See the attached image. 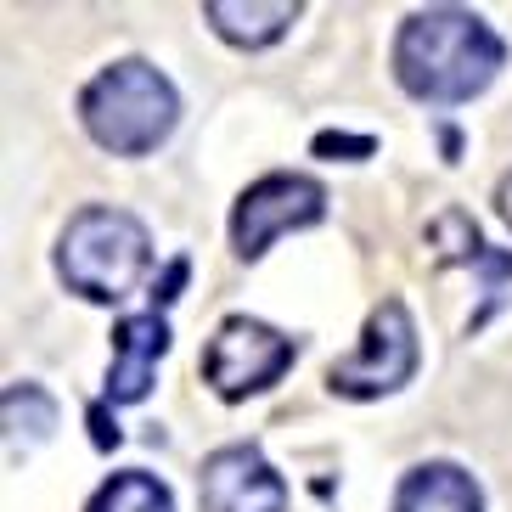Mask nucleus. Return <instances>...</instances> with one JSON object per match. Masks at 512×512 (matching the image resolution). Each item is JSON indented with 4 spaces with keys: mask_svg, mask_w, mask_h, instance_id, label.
<instances>
[{
    "mask_svg": "<svg viewBox=\"0 0 512 512\" xmlns=\"http://www.w3.org/2000/svg\"><path fill=\"white\" fill-rule=\"evenodd\" d=\"M389 62L406 96L456 107L496 85V74L507 68V46L467 6H422L400 23Z\"/></svg>",
    "mask_w": 512,
    "mask_h": 512,
    "instance_id": "nucleus-1",
    "label": "nucleus"
},
{
    "mask_svg": "<svg viewBox=\"0 0 512 512\" xmlns=\"http://www.w3.org/2000/svg\"><path fill=\"white\" fill-rule=\"evenodd\" d=\"M79 119L96 147H107L113 158H147L175 136L181 96L164 68H152L147 57H124L79 91Z\"/></svg>",
    "mask_w": 512,
    "mask_h": 512,
    "instance_id": "nucleus-2",
    "label": "nucleus"
},
{
    "mask_svg": "<svg viewBox=\"0 0 512 512\" xmlns=\"http://www.w3.org/2000/svg\"><path fill=\"white\" fill-rule=\"evenodd\" d=\"M152 271V237L136 214L91 203L57 237V276L91 304H119Z\"/></svg>",
    "mask_w": 512,
    "mask_h": 512,
    "instance_id": "nucleus-3",
    "label": "nucleus"
},
{
    "mask_svg": "<svg viewBox=\"0 0 512 512\" xmlns=\"http://www.w3.org/2000/svg\"><path fill=\"white\" fill-rule=\"evenodd\" d=\"M417 372V321L400 299H383L366 316L361 349L327 366V389L344 400H383V394L406 389Z\"/></svg>",
    "mask_w": 512,
    "mask_h": 512,
    "instance_id": "nucleus-4",
    "label": "nucleus"
},
{
    "mask_svg": "<svg viewBox=\"0 0 512 512\" xmlns=\"http://www.w3.org/2000/svg\"><path fill=\"white\" fill-rule=\"evenodd\" d=\"M293 361H299V344L287 332H276L271 321L226 316L203 349V383L220 400H248V394H265L271 383H282Z\"/></svg>",
    "mask_w": 512,
    "mask_h": 512,
    "instance_id": "nucleus-5",
    "label": "nucleus"
},
{
    "mask_svg": "<svg viewBox=\"0 0 512 512\" xmlns=\"http://www.w3.org/2000/svg\"><path fill=\"white\" fill-rule=\"evenodd\" d=\"M327 220V192L310 175H293V169H276L265 181H254L237 197L231 209V248L237 259H259L282 231H310Z\"/></svg>",
    "mask_w": 512,
    "mask_h": 512,
    "instance_id": "nucleus-6",
    "label": "nucleus"
},
{
    "mask_svg": "<svg viewBox=\"0 0 512 512\" xmlns=\"http://www.w3.org/2000/svg\"><path fill=\"white\" fill-rule=\"evenodd\" d=\"M203 512H287V484L259 445H220L197 479Z\"/></svg>",
    "mask_w": 512,
    "mask_h": 512,
    "instance_id": "nucleus-7",
    "label": "nucleus"
},
{
    "mask_svg": "<svg viewBox=\"0 0 512 512\" xmlns=\"http://www.w3.org/2000/svg\"><path fill=\"white\" fill-rule=\"evenodd\" d=\"M169 349V321L158 310L124 316L113 327V361H107V400L113 406H141L152 394V372Z\"/></svg>",
    "mask_w": 512,
    "mask_h": 512,
    "instance_id": "nucleus-8",
    "label": "nucleus"
},
{
    "mask_svg": "<svg viewBox=\"0 0 512 512\" xmlns=\"http://www.w3.org/2000/svg\"><path fill=\"white\" fill-rule=\"evenodd\" d=\"M299 0H209L203 17L209 29L226 40V46H242V51H265L276 46L293 23H299Z\"/></svg>",
    "mask_w": 512,
    "mask_h": 512,
    "instance_id": "nucleus-9",
    "label": "nucleus"
},
{
    "mask_svg": "<svg viewBox=\"0 0 512 512\" xmlns=\"http://www.w3.org/2000/svg\"><path fill=\"white\" fill-rule=\"evenodd\" d=\"M389 512H484V496L473 473L456 462H422L411 467L400 490H394V507Z\"/></svg>",
    "mask_w": 512,
    "mask_h": 512,
    "instance_id": "nucleus-10",
    "label": "nucleus"
},
{
    "mask_svg": "<svg viewBox=\"0 0 512 512\" xmlns=\"http://www.w3.org/2000/svg\"><path fill=\"white\" fill-rule=\"evenodd\" d=\"M85 512H175V496H169L164 479H152L141 467H124L96 490Z\"/></svg>",
    "mask_w": 512,
    "mask_h": 512,
    "instance_id": "nucleus-11",
    "label": "nucleus"
},
{
    "mask_svg": "<svg viewBox=\"0 0 512 512\" xmlns=\"http://www.w3.org/2000/svg\"><path fill=\"white\" fill-rule=\"evenodd\" d=\"M0 411H6L12 439L29 434V445L51 439V428H57V400H51L40 383H12V389H6V400H0Z\"/></svg>",
    "mask_w": 512,
    "mask_h": 512,
    "instance_id": "nucleus-12",
    "label": "nucleus"
},
{
    "mask_svg": "<svg viewBox=\"0 0 512 512\" xmlns=\"http://www.w3.org/2000/svg\"><path fill=\"white\" fill-rule=\"evenodd\" d=\"M316 152H355V158H372L377 141L372 136H316Z\"/></svg>",
    "mask_w": 512,
    "mask_h": 512,
    "instance_id": "nucleus-13",
    "label": "nucleus"
},
{
    "mask_svg": "<svg viewBox=\"0 0 512 512\" xmlns=\"http://www.w3.org/2000/svg\"><path fill=\"white\" fill-rule=\"evenodd\" d=\"M181 282H186V259H175V265L164 271V282H158V293H152V310L175 299V293H181Z\"/></svg>",
    "mask_w": 512,
    "mask_h": 512,
    "instance_id": "nucleus-14",
    "label": "nucleus"
},
{
    "mask_svg": "<svg viewBox=\"0 0 512 512\" xmlns=\"http://www.w3.org/2000/svg\"><path fill=\"white\" fill-rule=\"evenodd\" d=\"M496 214L512 226V175H501V186H496Z\"/></svg>",
    "mask_w": 512,
    "mask_h": 512,
    "instance_id": "nucleus-15",
    "label": "nucleus"
}]
</instances>
